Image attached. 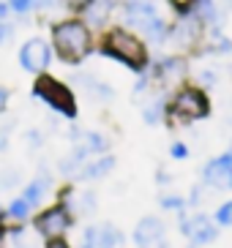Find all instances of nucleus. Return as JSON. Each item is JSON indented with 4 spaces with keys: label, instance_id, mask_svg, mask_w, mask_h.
Here are the masks:
<instances>
[{
    "label": "nucleus",
    "instance_id": "nucleus-29",
    "mask_svg": "<svg viewBox=\"0 0 232 248\" xmlns=\"http://www.w3.org/2000/svg\"><path fill=\"white\" fill-rule=\"evenodd\" d=\"M6 101H8V90H6V88H0V112L6 109Z\"/></svg>",
    "mask_w": 232,
    "mask_h": 248
},
{
    "label": "nucleus",
    "instance_id": "nucleus-16",
    "mask_svg": "<svg viewBox=\"0 0 232 248\" xmlns=\"http://www.w3.org/2000/svg\"><path fill=\"white\" fill-rule=\"evenodd\" d=\"M194 6H197V8H194V16H197L202 25H216V22H218V14H216L213 0H197Z\"/></svg>",
    "mask_w": 232,
    "mask_h": 248
},
{
    "label": "nucleus",
    "instance_id": "nucleus-9",
    "mask_svg": "<svg viewBox=\"0 0 232 248\" xmlns=\"http://www.w3.org/2000/svg\"><path fill=\"white\" fill-rule=\"evenodd\" d=\"M167 38H172L175 46H181V49H189L194 46L199 38H202V22L197 19V16H186L181 22L175 25L172 30L167 33Z\"/></svg>",
    "mask_w": 232,
    "mask_h": 248
},
{
    "label": "nucleus",
    "instance_id": "nucleus-5",
    "mask_svg": "<svg viewBox=\"0 0 232 248\" xmlns=\"http://www.w3.org/2000/svg\"><path fill=\"white\" fill-rule=\"evenodd\" d=\"M50 60H52V49L47 41L41 38H30L19 46V66L30 74H41L50 68Z\"/></svg>",
    "mask_w": 232,
    "mask_h": 248
},
{
    "label": "nucleus",
    "instance_id": "nucleus-3",
    "mask_svg": "<svg viewBox=\"0 0 232 248\" xmlns=\"http://www.w3.org/2000/svg\"><path fill=\"white\" fill-rule=\"evenodd\" d=\"M33 95L41 98L47 107H52L55 112L66 117L77 115V101H74V93L66 88L63 82H58L55 77H38L36 85H33Z\"/></svg>",
    "mask_w": 232,
    "mask_h": 248
},
{
    "label": "nucleus",
    "instance_id": "nucleus-1",
    "mask_svg": "<svg viewBox=\"0 0 232 248\" xmlns=\"http://www.w3.org/2000/svg\"><path fill=\"white\" fill-rule=\"evenodd\" d=\"M52 44L66 63H82L93 49L90 28L80 19H63L52 28Z\"/></svg>",
    "mask_w": 232,
    "mask_h": 248
},
{
    "label": "nucleus",
    "instance_id": "nucleus-15",
    "mask_svg": "<svg viewBox=\"0 0 232 248\" xmlns=\"http://www.w3.org/2000/svg\"><path fill=\"white\" fill-rule=\"evenodd\" d=\"M74 82H77V85H80L87 95L93 93V95H101V98H109V95H112V90H109L104 82H99L96 77H90V74H77V77H74Z\"/></svg>",
    "mask_w": 232,
    "mask_h": 248
},
{
    "label": "nucleus",
    "instance_id": "nucleus-21",
    "mask_svg": "<svg viewBox=\"0 0 232 248\" xmlns=\"http://www.w3.org/2000/svg\"><path fill=\"white\" fill-rule=\"evenodd\" d=\"M6 19H8V6H6V3H0V44H3V41H6V36H8Z\"/></svg>",
    "mask_w": 232,
    "mask_h": 248
},
{
    "label": "nucleus",
    "instance_id": "nucleus-4",
    "mask_svg": "<svg viewBox=\"0 0 232 248\" xmlns=\"http://www.w3.org/2000/svg\"><path fill=\"white\" fill-rule=\"evenodd\" d=\"M208 112H211V101L199 88H181L169 104L172 120H199V117H208Z\"/></svg>",
    "mask_w": 232,
    "mask_h": 248
},
{
    "label": "nucleus",
    "instance_id": "nucleus-23",
    "mask_svg": "<svg viewBox=\"0 0 232 248\" xmlns=\"http://www.w3.org/2000/svg\"><path fill=\"white\" fill-rule=\"evenodd\" d=\"M230 49H232V41H230V38H216L213 52H230Z\"/></svg>",
    "mask_w": 232,
    "mask_h": 248
},
{
    "label": "nucleus",
    "instance_id": "nucleus-13",
    "mask_svg": "<svg viewBox=\"0 0 232 248\" xmlns=\"http://www.w3.org/2000/svg\"><path fill=\"white\" fill-rule=\"evenodd\" d=\"M109 11H112V0H90L87 3V22L90 28H99L109 19Z\"/></svg>",
    "mask_w": 232,
    "mask_h": 248
},
{
    "label": "nucleus",
    "instance_id": "nucleus-26",
    "mask_svg": "<svg viewBox=\"0 0 232 248\" xmlns=\"http://www.w3.org/2000/svg\"><path fill=\"white\" fill-rule=\"evenodd\" d=\"M199 79H202V82H205V85H208V88H211L213 82H216V77H213V74H211V71H202V74H199Z\"/></svg>",
    "mask_w": 232,
    "mask_h": 248
},
{
    "label": "nucleus",
    "instance_id": "nucleus-11",
    "mask_svg": "<svg viewBox=\"0 0 232 248\" xmlns=\"http://www.w3.org/2000/svg\"><path fill=\"white\" fill-rule=\"evenodd\" d=\"M183 234H186L189 240L205 246V243L216 240V226L211 224V218H208V216L197 213V216H191V218H183Z\"/></svg>",
    "mask_w": 232,
    "mask_h": 248
},
{
    "label": "nucleus",
    "instance_id": "nucleus-17",
    "mask_svg": "<svg viewBox=\"0 0 232 248\" xmlns=\"http://www.w3.org/2000/svg\"><path fill=\"white\" fill-rule=\"evenodd\" d=\"M47 186H50V180H44V177H38V180H33L25 188V194H22V199L30 204V207H36L38 202H41V197H44V191H47Z\"/></svg>",
    "mask_w": 232,
    "mask_h": 248
},
{
    "label": "nucleus",
    "instance_id": "nucleus-12",
    "mask_svg": "<svg viewBox=\"0 0 232 248\" xmlns=\"http://www.w3.org/2000/svg\"><path fill=\"white\" fill-rule=\"evenodd\" d=\"M153 79L156 82H161L164 88L167 85H175L178 79H183V74H186V60H181V58H164V60H159L156 66H153Z\"/></svg>",
    "mask_w": 232,
    "mask_h": 248
},
{
    "label": "nucleus",
    "instance_id": "nucleus-14",
    "mask_svg": "<svg viewBox=\"0 0 232 248\" xmlns=\"http://www.w3.org/2000/svg\"><path fill=\"white\" fill-rule=\"evenodd\" d=\"M112 167H115V158L104 155V158L93 161V164H85V167L80 169V177H85V180H99V177H104L107 172H112Z\"/></svg>",
    "mask_w": 232,
    "mask_h": 248
},
{
    "label": "nucleus",
    "instance_id": "nucleus-8",
    "mask_svg": "<svg viewBox=\"0 0 232 248\" xmlns=\"http://www.w3.org/2000/svg\"><path fill=\"white\" fill-rule=\"evenodd\" d=\"M202 177H205V183H211L213 188H232V150L213 158L205 167Z\"/></svg>",
    "mask_w": 232,
    "mask_h": 248
},
{
    "label": "nucleus",
    "instance_id": "nucleus-6",
    "mask_svg": "<svg viewBox=\"0 0 232 248\" xmlns=\"http://www.w3.org/2000/svg\"><path fill=\"white\" fill-rule=\"evenodd\" d=\"M134 243L137 248H167V226L156 216H145L134 226Z\"/></svg>",
    "mask_w": 232,
    "mask_h": 248
},
{
    "label": "nucleus",
    "instance_id": "nucleus-25",
    "mask_svg": "<svg viewBox=\"0 0 232 248\" xmlns=\"http://www.w3.org/2000/svg\"><path fill=\"white\" fill-rule=\"evenodd\" d=\"M161 204H164V207H178V210H181L183 199L181 197H164V199H161Z\"/></svg>",
    "mask_w": 232,
    "mask_h": 248
},
{
    "label": "nucleus",
    "instance_id": "nucleus-27",
    "mask_svg": "<svg viewBox=\"0 0 232 248\" xmlns=\"http://www.w3.org/2000/svg\"><path fill=\"white\" fill-rule=\"evenodd\" d=\"M47 248H68V243H66V240H60V237H52V240H50V246H47Z\"/></svg>",
    "mask_w": 232,
    "mask_h": 248
},
{
    "label": "nucleus",
    "instance_id": "nucleus-22",
    "mask_svg": "<svg viewBox=\"0 0 232 248\" xmlns=\"http://www.w3.org/2000/svg\"><path fill=\"white\" fill-rule=\"evenodd\" d=\"M169 3H172V8H175V11H189V8L194 6L197 0H169Z\"/></svg>",
    "mask_w": 232,
    "mask_h": 248
},
{
    "label": "nucleus",
    "instance_id": "nucleus-19",
    "mask_svg": "<svg viewBox=\"0 0 232 248\" xmlns=\"http://www.w3.org/2000/svg\"><path fill=\"white\" fill-rule=\"evenodd\" d=\"M216 221L221 226H232V202H224L221 207L216 210Z\"/></svg>",
    "mask_w": 232,
    "mask_h": 248
},
{
    "label": "nucleus",
    "instance_id": "nucleus-20",
    "mask_svg": "<svg viewBox=\"0 0 232 248\" xmlns=\"http://www.w3.org/2000/svg\"><path fill=\"white\" fill-rule=\"evenodd\" d=\"M38 0H8V8H14L17 14H25V11H33Z\"/></svg>",
    "mask_w": 232,
    "mask_h": 248
},
{
    "label": "nucleus",
    "instance_id": "nucleus-30",
    "mask_svg": "<svg viewBox=\"0 0 232 248\" xmlns=\"http://www.w3.org/2000/svg\"><path fill=\"white\" fill-rule=\"evenodd\" d=\"M224 3H227V6H230V8H232V0H224Z\"/></svg>",
    "mask_w": 232,
    "mask_h": 248
},
{
    "label": "nucleus",
    "instance_id": "nucleus-2",
    "mask_svg": "<svg viewBox=\"0 0 232 248\" xmlns=\"http://www.w3.org/2000/svg\"><path fill=\"white\" fill-rule=\"evenodd\" d=\"M101 49H104V55L120 60L123 66L134 68V71H145V66H148L145 44H142L134 33H129V30H123V28L109 30L101 41Z\"/></svg>",
    "mask_w": 232,
    "mask_h": 248
},
{
    "label": "nucleus",
    "instance_id": "nucleus-24",
    "mask_svg": "<svg viewBox=\"0 0 232 248\" xmlns=\"http://www.w3.org/2000/svg\"><path fill=\"white\" fill-rule=\"evenodd\" d=\"M169 153H172V158H186V155H189V150H186V145H181V142H175Z\"/></svg>",
    "mask_w": 232,
    "mask_h": 248
},
{
    "label": "nucleus",
    "instance_id": "nucleus-18",
    "mask_svg": "<svg viewBox=\"0 0 232 248\" xmlns=\"http://www.w3.org/2000/svg\"><path fill=\"white\" fill-rule=\"evenodd\" d=\"M28 213H30V204L25 202V199H14V202H11V207H8V216H11V218H17V221H22V218H28Z\"/></svg>",
    "mask_w": 232,
    "mask_h": 248
},
{
    "label": "nucleus",
    "instance_id": "nucleus-7",
    "mask_svg": "<svg viewBox=\"0 0 232 248\" xmlns=\"http://www.w3.org/2000/svg\"><path fill=\"white\" fill-rule=\"evenodd\" d=\"M71 226V216H68V210L66 207H50V210H44L41 216L36 218V229L44 234V237H63L66 229Z\"/></svg>",
    "mask_w": 232,
    "mask_h": 248
},
{
    "label": "nucleus",
    "instance_id": "nucleus-28",
    "mask_svg": "<svg viewBox=\"0 0 232 248\" xmlns=\"http://www.w3.org/2000/svg\"><path fill=\"white\" fill-rule=\"evenodd\" d=\"M66 6H71V8H82V6H87L90 0H63Z\"/></svg>",
    "mask_w": 232,
    "mask_h": 248
},
{
    "label": "nucleus",
    "instance_id": "nucleus-31",
    "mask_svg": "<svg viewBox=\"0 0 232 248\" xmlns=\"http://www.w3.org/2000/svg\"><path fill=\"white\" fill-rule=\"evenodd\" d=\"M126 3H137V0H126Z\"/></svg>",
    "mask_w": 232,
    "mask_h": 248
},
{
    "label": "nucleus",
    "instance_id": "nucleus-10",
    "mask_svg": "<svg viewBox=\"0 0 232 248\" xmlns=\"http://www.w3.org/2000/svg\"><path fill=\"white\" fill-rule=\"evenodd\" d=\"M120 246V232L115 226H90L82 234L80 248H117Z\"/></svg>",
    "mask_w": 232,
    "mask_h": 248
}]
</instances>
